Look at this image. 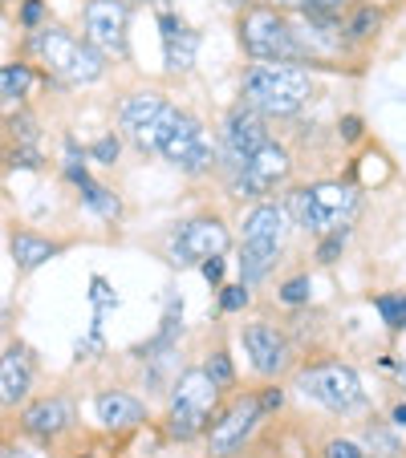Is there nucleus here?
I'll return each instance as SVG.
<instances>
[{
	"instance_id": "nucleus-2",
	"label": "nucleus",
	"mask_w": 406,
	"mask_h": 458,
	"mask_svg": "<svg viewBox=\"0 0 406 458\" xmlns=\"http://www.w3.org/2000/svg\"><path fill=\"white\" fill-rule=\"evenodd\" d=\"M29 53L41 61L53 78L70 81V86H90L106 73V53H98L86 37H73L57 25H37L29 37Z\"/></svg>"
},
{
	"instance_id": "nucleus-9",
	"label": "nucleus",
	"mask_w": 406,
	"mask_h": 458,
	"mask_svg": "<svg viewBox=\"0 0 406 458\" xmlns=\"http://www.w3.org/2000/svg\"><path fill=\"white\" fill-rule=\"evenodd\" d=\"M228 248H232V235H228L224 219H216V216L187 219L171 240V256H175L179 268H187V264H203V259H212V256H224Z\"/></svg>"
},
{
	"instance_id": "nucleus-24",
	"label": "nucleus",
	"mask_w": 406,
	"mask_h": 458,
	"mask_svg": "<svg viewBox=\"0 0 406 458\" xmlns=\"http://www.w3.org/2000/svg\"><path fill=\"white\" fill-rule=\"evenodd\" d=\"M374 309H378L382 325L386 329H406V293H386L374 301Z\"/></svg>"
},
{
	"instance_id": "nucleus-4",
	"label": "nucleus",
	"mask_w": 406,
	"mask_h": 458,
	"mask_svg": "<svg viewBox=\"0 0 406 458\" xmlns=\"http://www.w3.org/2000/svg\"><path fill=\"white\" fill-rule=\"evenodd\" d=\"M240 45L248 49L252 61H289V65L305 61V53H309L297 41L293 25L277 9H264V4L240 17Z\"/></svg>"
},
{
	"instance_id": "nucleus-33",
	"label": "nucleus",
	"mask_w": 406,
	"mask_h": 458,
	"mask_svg": "<svg viewBox=\"0 0 406 458\" xmlns=\"http://www.w3.org/2000/svg\"><path fill=\"white\" fill-rule=\"evenodd\" d=\"M41 17H45V4H41V0H25V9H21V25L37 29V25H41Z\"/></svg>"
},
{
	"instance_id": "nucleus-12",
	"label": "nucleus",
	"mask_w": 406,
	"mask_h": 458,
	"mask_svg": "<svg viewBox=\"0 0 406 458\" xmlns=\"http://www.w3.org/2000/svg\"><path fill=\"white\" fill-rule=\"evenodd\" d=\"M240 341H244V353H248L252 369H256L260 377H281V373L293 365V345H289V337L277 325H268V320L244 325Z\"/></svg>"
},
{
	"instance_id": "nucleus-11",
	"label": "nucleus",
	"mask_w": 406,
	"mask_h": 458,
	"mask_svg": "<svg viewBox=\"0 0 406 458\" xmlns=\"http://www.w3.org/2000/svg\"><path fill=\"white\" fill-rule=\"evenodd\" d=\"M268 142V126L264 118H260L256 110H248V106H236L232 114H228L224 122V134H220V150H216V163H224L228 171H240L244 158L252 155V150H260Z\"/></svg>"
},
{
	"instance_id": "nucleus-10",
	"label": "nucleus",
	"mask_w": 406,
	"mask_h": 458,
	"mask_svg": "<svg viewBox=\"0 0 406 458\" xmlns=\"http://www.w3.org/2000/svg\"><path fill=\"white\" fill-rule=\"evenodd\" d=\"M82 21H86V41L94 45L98 53H114V57H126L130 53V9L126 0H90L86 13H82Z\"/></svg>"
},
{
	"instance_id": "nucleus-17",
	"label": "nucleus",
	"mask_w": 406,
	"mask_h": 458,
	"mask_svg": "<svg viewBox=\"0 0 406 458\" xmlns=\"http://www.w3.org/2000/svg\"><path fill=\"white\" fill-rule=\"evenodd\" d=\"M94 410H98V422H102L106 430H134V426L147 422V406H143L134 394H122V389L98 394Z\"/></svg>"
},
{
	"instance_id": "nucleus-32",
	"label": "nucleus",
	"mask_w": 406,
	"mask_h": 458,
	"mask_svg": "<svg viewBox=\"0 0 406 458\" xmlns=\"http://www.w3.org/2000/svg\"><path fill=\"white\" fill-rule=\"evenodd\" d=\"M325 458H366V450L358 446V442H350V438H333L325 446Z\"/></svg>"
},
{
	"instance_id": "nucleus-39",
	"label": "nucleus",
	"mask_w": 406,
	"mask_h": 458,
	"mask_svg": "<svg viewBox=\"0 0 406 458\" xmlns=\"http://www.w3.org/2000/svg\"><path fill=\"white\" fill-rule=\"evenodd\" d=\"M394 422H398V426H406V406H398V410H394Z\"/></svg>"
},
{
	"instance_id": "nucleus-29",
	"label": "nucleus",
	"mask_w": 406,
	"mask_h": 458,
	"mask_svg": "<svg viewBox=\"0 0 406 458\" xmlns=\"http://www.w3.org/2000/svg\"><path fill=\"white\" fill-rule=\"evenodd\" d=\"M309 293H313V280L309 276H293V280H285V284H281V301H285V304H305V301H309Z\"/></svg>"
},
{
	"instance_id": "nucleus-14",
	"label": "nucleus",
	"mask_w": 406,
	"mask_h": 458,
	"mask_svg": "<svg viewBox=\"0 0 406 458\" xmlns=\"http://www.w3.org/2000/svg\"><path fill=\"white\" fill-rule=\"evenodd\" d=\"M33 373H37V361L29 353V345L13 341L0 357V406H21L33 389Z\"/></svg>"
},
{
	"instance_id": "nucleus-8",
	"label": "nucleus",
	"mask_w": 406,
	"mask_h": 458,
	"mask_svg": "<svg viewBox=\"0 0 406 458\" xmlns=\"http://www.w3.org/2000/svg\"><path fill=\"white\" fill-rule=\"evenodd\" d=\"M175 110H179V106H171L163 94H155V89L130 94L126 102L118 106V126L139 150H151V155H155V142L167 130V122L175 118Z\"/></svg>"
},
{
	"instance_id": "nucleus-36",
	"label": "nucleus",
	"mask_w": 406,
	"mask_h": 458,
	"mask_svg": "<svg viewBox=\"0 0 406 458\" xmlns=\"http://www.w3.org/2000/svg\"><path fill=\"white\" fill-rule=\"evenodd\" d=\"M281 406H285V389L272 386V389L264 394V398H260V410H281Z\"/></svg>"
},
{
	"instance_id": "nucleus-6",
	"label": "nucleus",
	"mask_w": 406,
	"mask_h": 458,
	"mask_svg": "<svg viewBox=\"0 0 406 458\" xmlns=\"http://www.w3.org/2000/svg\"><path fill=\"white\" fill-rule=\"evenodd\" d=\"M155 155H163L183 174H208L216 166V142L208 139V130H203L199 118L175 110V118L167 122V130L155 142Z\"/></svg>"
},
{
	"instance_id": "nucleus-27",
	"label": "nucleus",
	"mask_w": 406,
	"mask_h": 458,
	"mask_svg": "<svg viewBox=\"0 0 406 458\" xmlns=\"http://www.w3.org/2000/svg\"><path fill=\"white\" fill-rule=\"evenodd\" d=\"M346 235H350V227H333V232L321 235V248H317L321 264H333V259L341 256V248H346Z\"/></svg>"
},
{
	"instance_id": "nucleus-25",
	"label": "nucleus",
	"mask_w": 406,
	"mask_h": 458,
	"mask_svg": "<svg viewBox=\"0 0 406 458\" xmlns=\"http://www.w3.org/2000/svg\"><path fill=\"white\" fill-rule=\"evenodd\" d=\"M350 0H277V9H297L305 17H337Z\"/></svg>"
},
{
	"instance_id": "nucleus-3",
	"label": "nucleus",
	"mask_w": 406,
	"mask_h": 458,
	"mask_svg": "<svg viewBox=\"0 0 406 458\" xmlns=\"http://www.w3.org/2000/svg\"><path fill=\"white\" fill-rule=\"evenodd\" d=\"M289 216L301 232L325 235L333 227H350L358 211V191L346 182H313V187H297L289 195Z\"/></svg>"
},
{
	"instance_id": "nucleus-1",
	"label": "nucleus",
	"mask_w": 406,
	"mask_h": 458,
	"mask_svg": "<svg viewBox=\"0 0 406 458\" xmlns=\"http://www.w3.org/2000/svg\"><path fill=\"white\" fill-rule=\"evenodd\" d=\"M309 73L289 61H256L244 73V106L256 110L260 118H293L309 102Z\"/></svg>"
},
{
	"instance_id": "nucleus-5",
	"label": "nucleus",
	"mask_w": 406,
	"mask_h": 458,
	"mask_svg": "<svg viewBox=\"0 0 406 458\" xmlns=\"http://www.w3.org/2000/svg\"><path fill=\"white\" fill-rule=\"evenodd\" d=\"M297 389H301L309 402L333 410V414H358V410H366L362 377L341 361H321V365L301 369L297 373Z\"/></svg>"
},
{
	"instance_id": "nucleus-22",
	"label": "nucleus",
	"mask_w": 406,
	"mask_h": 458,
	"mask_svg": "<svg viewBox=\"0 0 406 458\" xmlns=\"http://www.w3.org/2000/svg\"><path fill=\"white\" fill-rule=\"evenodd\" d=\"M203 430H208V414L187 410V406H171V414H167V434H171L175 442H191Z\"/></svg>"
},
{
	"instance_id": "nucleus-15",
	"label": "nucleus",
	"mask_w": 406,
	"mask_h": 458,
	"mask_svg": "<svg viewBox=\"0 0 406 458\" xmlns=\"http://www.w3.org/2000/svg\"><path fill=\"white\" fill-rule=\"evenodd\" d=\"M70 426H73V406L65 398H41L21 414V430L33 434V438H45V442L61 438Z\"/></svg>"
},
{
	"instance_id": "nucleus-13",
	"label": "nucleus",
	"mask_w": 406,
	"mask_h": 458,
	"mask_svg": "<svg viewBox=\"0 0 406 458\" xmlns=\"http://www.w3.org/2000/svg\"><path fill=\"white\" fill-rule=\"evenodd\" d=\"M260 418H264V410H260V398L232 402V406L220 414V422H212V430H208L212 458H232L236 450H240L244 442L252 438V430H256Z\"/></svg>"
},
{
	"instance_id": "nucleus-37",
	"label": "nucleus",
	"mask_w": 406,
	"mask_h": 458,
	"mask_svg": "<svg viewBox=\"0 0 406 458\" xmlns=\"http://www.w3.org/2000/svg\"><path fill=\"white\" fill-rule=\"evenodd\" d=\"M341 139H346V142L362 139V118H346V122H341Z\"/></svg>"
},
{
	"instance_id": "nucleus-26",
	"label": "nucleus",
	"mask_w": 406,
	"mask_h": 458,
	"mask_svg": "<svg viewBox=\"0 0 406 458\" xmlns=\"http://www.w3.org/2000/svg\"><path fill=\"white\" fill-rule=\"evenodd\" d=\"M378 25H382V13L374 9V4H362V9L354 13V21L346 25V33L354 37V41H366V37L378 33Z\"/></svg>"
},
{
	"instance_id": "nucleus-21",
	"label": "nucleus",
	"mask_w": 406,
	"mask_h": 458,
	"mask_svg": "<svg viewBox=\"0 0 406 458\" xmlns=\"http://www.w3.org/2000/svg\"><path fill=\"white\" fill-rule=\"evenodd\" d=\"M281 251L277 248H252V243H244L240 248V284H260V280L268 276V272L277 268Z\"/></svg>"
},
{
	"instance_id": "nucleus-16",
	"label": "nucleus",
	"mask_w": 406,
	"mask_h": 458,
	"mask_svg": "<svg viewBox=\"0 0 406 458\" xmlns=\"http://www.w3.org/2000/svg\"><path fill=\"white\" fill-rule=\"evenodd\" d=\"M285 232H289V211L277 203H260L248 211L244 219V243L252 248H285Z\"/></svg>"
},
{
	"instance_id": "nucleus-19",
	"label": "nucleus",
	"mask_w": 406,
	"mask_h": 458,
	"mask_svg": "<svg viewBox=\"0 0 406 458\" xmlns=\"http://www.w3.org/2000/svg\"><path fill=\"white\" fill-rule=\"evenodd\" d=\"M220 389L212 386V377L203 369H187L179 381H175V394H171V406H187V410H199V414L212 418V406H216Z\"/></svg>"
},
{
	"instance_id": "nucleus-31",
	"label": "nucleus",
	"mask_w": 406,
	"mask_h": 458,
	"mask_svg": "<svg viewBox=\"0 0 406 458\" xmlns=\"http://www.w3.org/2000/svg\"><path fill=\"white\" fill-rule=\"evenodd\" d=\"M220 309L224 312H240L244 304H248V284H232V288H220Z\"/></svg>"
},
{
	"instance_id": "nucleus-7",
	"label": "nucleus",
	"mask_w": 406,
	"mask_h": 458,
	"mask_svg": "<svg viewBox=\"0 0 406 458\" xmlns=\"http://www.w3.org/2000/svg\"><path fill=\"white\" fill-rule=\"evenodd\" d=\"M289 174H293V155H289L281 142L268 139L264 147L252 150V155L244 158V166L232 174V182L244 199H264V195L285 187Z\"/></svg>"
},
{
	"instance_id": "nucleus-30",
	"label": "nucleus",
	"mask_w": 406,
	"mask_h": 458,
	"mask_svg": "<svg viewBox=\"0 0 406 458\" xmlns=\"http://www.w3.org/2000/svg\"><path fill=\"white\" fill-rule=\"evenodd\" d=\"M366 446L374 450V458H394V454H398V442L390 438L386 430H374V426L366 430Z\"/></svg>"
},
{
	"instance_id": "nucleus-18",
	"label": "nucleus",
	"mask_w": 406,
	"mask_h": 458,
	"mask_svg": "<svg viewBox=\"0 0 406 458\" xmlns=\"http://www.w3.org/2000/svg\"><path fill=\"white\" fill-rule=\"evenodd\" d=\"M159 29H163V49H167V70L171 73H183L195 65V49H199V37L191 29H183L171 13L159 17Z\"/></svg>"
},
{
	"instance_id": "nucleus-20",
	"label": "nucleus",
	"mask_w": 406,
	"mask_h": 458,
	"mask_svg": "<svg viewBox=\"0 0 406 458\" xmlns=\"http://www.w3.org/2000/svg\"><path fill=\"white\" fill-rule=\"evenodd\" d=\"M9 251L21 272H33V268H41V264H49L53 256H61V243L45 240V235H37V232H17L9 240Z\"/></svg>"
},
{
	"instance_id": "nucleus-28",
	"label": "nucleus",
	"mask_w": 406,
	"mask_h": 458,
	"mask_svg": "<svg viewBox=\"0 0 406 458\" xmlns=\"http://www.w3.org/2000/svg\"><path fill=\"white\" fill-rule=\"evenodd\" d=\"M203 373L212 377V386H216V389H228V386L236 381V369H232V361H228V353H216V357H212V361L203 365Z\"/></svg>"
},
{
	"instance_id": "nucleus-40",
	"label": "nucleus",
	"mask_w": 406,
	"mask_h": 458,
	"mask_svg": "<svg viewBox=\"0 0 406 458\" xmlns=\"http://www.w3.org/2000/svg\"><path fill=\"white\" fill-rule=\"evenodd\" d=\"M0 320H4V309H0Z\"/></svg>"
},
{
	"instance_id": "nucleus-38",
	"label": "nucleus",
	"mask_w": 406,
	"mask_h": 458,
	"mask_svg": "<svg viewBox=\"0 0 406 458\" xmlns=\"http://www.w3.org/2000/svg\"><path fill=\"white\" fill-rule=\"evenodd\" d=\"M94 301L98 304H110V296H106V280H94Z\"/></svg>"
},
{
	"instance_id": "nucleus-23",
	"label": "nucleus",
	"mask_w": 406,
	"mask_h": 458,
	"mask_svg": "<svg viewBox=\"0 0 406 458\" xmlns=\"http://www.w3.org/2000/svg\"><path fill=\"white\" fill-rule=\"evenodd\" d=\"M29 86H33V65H25V61L0 65V102H21Z\"/></svg>"
},
{
	"instance_id": "nucleus-35",
	"label": "nucleus",
	"mask_w": 406,
	"mask_h": 458,
	"mask_svg": "<svg viewBox=\"0 0 406 458\" xmlns=\"http://www.w3.org/2000/svg\"><path fill=\"white\" fill-rule=\"evenodd\" d=\"M90 155L98 158V163H114L118 158V139H102V142H94V150Z\"/></svg>"
},
{
	"instance_id": "nucleus-34",
	"label": "nucleus",
	"mask_w": 406,
	"mask_h": 458,
	"mask_svg": "<svg viewBox=\"0 0 406 458\" xmlns=\"http://www.w3.org/2000/svg\"><path fill=\"white\" fill-rule=\"evenodd\" d=\"M199 272H203V280H208V284H220V280H224V259H220V256L203 259V264H199Z\"/></svg>"
}]
</instances>
